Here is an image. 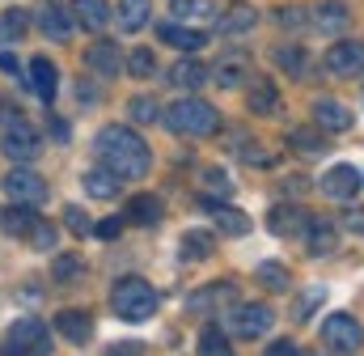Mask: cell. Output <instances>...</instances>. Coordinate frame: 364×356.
<instances>
[{
    "label": "cell",
    "mask_w": 364,
    "mask_h": 356,
    "mask_svg": "<svg viewBox=\"0 0 364 356\" xmlns=\"http://www.w3.org/2000/svg\"><path fill=\"white\" fill-rule=\"evenodd\" d=\"M93 153H97V162L106 166V170H114L119 178H144L149 174V166H153V153H149V145L132 132V127H102L97 136H93Z\"/></svg>",
    "instance_id": "1"
},
{
    "label": "cell",
    "mask_w": 364,
    "mask_h": 356,
    "mask_svg": "<svg viewBox=\"0 0 364 356\" xmlns=\"http://www.w3.org/2000/svg\"><path fill=\"white\" fill-rule=\"evenodd\" d=\"M157 288L144 280V276H123V280H114V288H110V310L123 318V323H144V318H153L157 314Z\"/></svg>",
    "instance_id": "2"
},
{
    "label": "cell",
    "mask_w": 364,
    "mask_h": 356,
    "mask_svg": "<svg viewBox=\"0 0 364 356\" xmlns=\"http://www.w3.org/2000/svg\"><path fill=\"white\" fill-rule=\"evenodd\" d=\"M166 127L178 136H212L220 127V115L203 98H178L174 106H166Z\"/></svg>",
    "instance_id": "3"
},
{
    "label": "cell",
    "mask_w": 364,
    "mask_h": 356,
    "mask_svg": "<svg viewBox=\"0 0 364 356\" xmlns=\"http://www.w3.org/2000/svg\"><path fill=\"white\" fill-rule=\"evenodd\" d=\"M43 352H51V331H47L43 318H17L4 331L0 356H43Z\"/></svg>",
    "instance_id": "4"
},
{
    "label": "cell",
    "mask_w": 364,
    "mask_h": 356,
    "mask_svg": "<svg viewBox=\"0 0 364 356\" xmlns=\"http://www.w3.org/2000/svg\"><path fill=\"white\" fill-rule=\"evenodd\" d=\"M272 323H275V314H272V305H263V301H242V305L229 310V331L242 335V340H263L272 331Z\"/></svg>",
    "instance_id": "5"
},
{
    "label": "cell",
    "mask_w": 364,
    "mask_h": 356,
    "mask_svg": "<svg viewBox=\"0 0 364 356\" xmlns=\"http://www.w3.org/2000/svg\"><path fill=\"white\" fill-rule=\"evenodd\" d=\"M0 149H4L13 162H34L43 145H38V132L13 110V115H4V140H0Z\"/></svg>",
    "instance_id": "6"
},
{
    "label": "cell",
    "mask_w": 364,
    "mask_h": 356,
    "mask_svg": "<svg viewBox=\"0 0 364 356\" xmlns=\"http://www.w3.org/2000/svg\"><path fill=\"white\" fill-rule=\"evenodd\" d=\"M322 344L331 348V352H360L364 344V327L352 318V314H331L326 323H322Z\"/></svg>",
    "instance_id": "7"
},
{
    "label": "cell",
    "mask_w": 364,
    "mask_h": 356,
    "mask_svg": "<svg viewBox=\"0 0 364 356\" xmlns=\"http://www.w3.org/2000/svg\"><path fill=\"white\" fill-rule=\"evenodd\" d=\"M360 170L356 166H331L326 174L318 178V191L326 195V199H339V204H352L356 195H360Z\"/></svg>",
    "instance_id": "8"
},
{
    "label": "cell",
    "mask_w": 364,
    "mask_h": 356,
    "mask_svg": "<svg viewBox=\"0 0 364 356\" xmlns=\"http://www.w3.org/2000/svg\"><path fill=\"white\" fill-rule=\"evenodd\" d=\"M208 81L220 89H237L242 81H250V56L246 51H225L216 56V64L208 68Z\"/></svg>",
    "instance_id": "9"
},
{
    "label": "cell",
    "mask_w": 364,
    "mask_h": 356,
    "mask_svg": "<svg viewBox=\"0 0 364 356\" xmlns=\"http://www.w3.org/2000/svg\"><path fill=\"white\" fill-rule=\"evenodd\" d=\"M326 68L335 77H364V43L343 38V43L326 47Z\"/></svg>",
    "instance_id": "10"
},
{
    "label": "cell",
    "mask_w": 364,
    "mask_h": 356,
    "mask_svg": "<svg viewBox=\"0 0 364 356\" xmlns=\"http://www.w3.org/2000/svg\"><path fill=\"white\" fill-rule=\"evenodd\" d=\"M4 191H9V199H13V204H30V208L47 199V182L34 174V170H26V166H21V170H9Z\"/></svg>",
    "instance_id": "11"
},
{
    "label": "cell",
    "mask_w": 364,
    "mask_h": 356,
    "mask_svg": "<svg viewBox=\"0 0 364 356\" xmlns=\"http://www.w3.org/2000/svg\"><path fill=\"white\" fill-rule=\"evenodd\" d=\"M34 225H38V216H34L30 204H13V199H9V204L0 208V229H4L9 238H30Z\"/></svg>",
    "instance_id": "12"
},
{
    "label": "cell",
    "mask_w": 364,
    "mask_h": 356,
    "mask_svg": "<svg viewBox=\"0 0 364 356\" xmlns=\"http://www.w3.org/2000/svg\"><path fill=\"white\" fill-rule=\"evenodd\" d=\"M55 331H60L68 344H77V348H81V344L93 335L90 310H60V314H55Z\"/></svg>",
    "instance_id": "13"
},
{
    "label": "cell",
    "mask_w": 364,
    "mask_h": 356,
    "mask_svg": "<svg viewBox=\"0 0 364 356\" xmlns=\"http://www.w3.org/2000/svg\"><path fill=\"white\" fill-rule=\"evenodd\" d=\"M314 123L322 132H348L352 127V110L343 102H335V98H318L314 102Z\"/></svg>",
    "instance_id": "14"
},
{
    "label": "cell",
    "mask_w": 364,
    "mask_h": 356,
    "mask_svg": "<svg viewBox=\"0 0 364 356\" xmlns=\"http://www.w3.org/2000/svg\"><path fill=\"white\" fill-rule=\"evenodd\" d=\"M305 246H309V255H335V251H339V229H335L331 221H322V216H309V225H305Z\"/></svg>",
    "instance_id": "15"
},
{
    "label": "cell",
    "mask_w": 364,
    "mask_h": 356,
    "mask_svg": "<svg viewBox=\"0 0 364 356\" xmlns=\"http://www.w3.org/2000/svg\"><path fill=\"white\" fill-rule=\"evenodd\" d=\"M267 225H272L275 238H292V234H305L309 216H305L296 204H275L272 212H267Z\"/></svg>",
    "instance_id": "16"
},
{
    "label": "cell",
    "mask_w": 364,
    "mask_h": 356,
    "mask_svg": "<svg viewBox=\"0 0 364 356\" xmlns=\"http://www.w3.org/2000/svg\"><path fill=\"white\" fill-rule=\"evenodd\" d=\"M348 4L343 0H322L318 9H314V17H309V26L318 30V34H339L343 26H348Z\"/></svg>",
    "instance_id": "17"
},
{
    "label": "cell",
    "mask_w": 364,
    "mask_h": 356,
    "mask_svg": "<svg viewBox=\"0 0 364 356\" xmlns=\"http://www.w3.org/2000/svg\"><path fill=\"white\" fill-rule=\"evenodd\" d=\"M203 208L212 212V221H216L220 234H229V238L250 234V216H246V212H237V208H229V204H216V199H203Z\"/></svg>",
    "instance_id": "18"
},
{
    "label": "cell",
    "mask_w": 364,
    "mask_h": 356,
    "mask_svg": "<svg viewBox=\"0 0 364 356\" xmlns=\"http://www.w3.org/2000/svg\"><path fill=\"white\" fill-rule=\"evenodd\" d=\"M38 26H43V34H47V38L64 43V38L73 34V13H68V9H60L55 0H47V4L38 9Z\"/></svg>",
    "instance_id": "19"
},
{
    "label": "cell",
    "mask_w": 364,
    "mask_h": 356,
    "mask_svg": "<svg viewBox=\"0 0 364 356\" xmlns=\"http://www.w3.org/2000/svg\"><path fill=\"white\" fill-rule=\"evenodd\" d=\"M30 89H34L43 102L55 98V89H60V73H55V64H51L47 56H34V60H30Z\"/></svg>",
    "instance_id": "20"
},
{
    "label": "cell",
    "mask_w": 364,
    "mask_h": 356,
    "mask_svg": "<svg viewBox=\"0 0 364 356\" xmlns=\"http://www.w3.org/2000/svg\"><path fill=\"white\" fill-rule=\"evenodd\" d=\"M149 13H153V0H119L114 21H119V30H123V34H136V30H144V26H149Z\"/></svg>",
    "instance_id": "21"
},
{
    "label": "cell",
    "mask_w": 364,
    "mask_h": 356,
    "mask_svg": "<svg viewBox=\"0 0 364 356\" xmlns=\"http://www.w3.org/2000/svg\"><path fill=\"white\" fill-rule=\"evenodd\" d=\"M110 17H114V13H110V4H106V0H73V21H81L85 30H93V34H97V30H106V26H110Z\"/></svg>",
    "instance_id": "22"
},
{
    "label": "cell",
    "mask_w": 364,
    "mask_h": 356,
    "mask_svg": "<svg viewBox=\"0 0 364 356\" xmlns=\"http://www.w3.org/2000/svg\"><path fill=\"white\" fill-rule=\"evenodd\" d=\"M85 64H90V68L97 73V77H106V81H110V77H114V73L123 68V60H119L114 43H106V38H97V43H93L90 51H85Z\"/></svg>",
    "instance_id": "23"
},
{
    "label": "cell",
    "mask_w": 364,
    "mask_h": 356,
    "mask_svg": "<svg viewBox=\"0 0 364 356\" xmlns=\"http://www.w3.org/2000/svg\"><path fill=\"white\" fill-rule=\"evenodd\" d=\"M119 187H123V178L114 174V170H106L102 162L85 174V191H90L93 199H114V195H119Z\"/></svg>",
    "instance_id": "24"
},
{
    "label": "cell",
    "mask_w": 364,
    "mask_h": 356,
    "mask_svg": "<svg viewBox=\"0 0 364 356\" xmlns=\"http://www.w3.org/2000/svg\"><path fill=\"white\" fill-rule=\"evenodd\" d=\"M216 251V238L208 234V229H186L178 242V255L182 259H191V263H199V259H208Z\"/></svg>",
    "instance_id": "25"
},
{
    "label": "cell",
    "mask_w": 364,
    "mask_h": 356,
    "mask_svg": "<svg viewBox=\"0 0 364 356\" xmlns=\"http://www.w3.org/2000/svg\"><path fill=\"white\" fill-rule=\"evenodd\" d=\"M255 21H259V13H255L250 4H233V9H225V13L216 17L220 34H246V30H255Z\"/></svg>",
    "instance_id": "26"
},
{
    "label": "cell",
    "mask_w": 364,
    "mask_h": 356,
    "mask_svg": "<svg viewBox=\"0 0 364 356\" xmlns=\"http://www.w3.org/2000/svg\"><path fill=\"white\" fill-rule=\"evenodd\" d=\"M161 43H170L178 51H199L208 43V30H195V26H161Z\"/></svg>",
    "instance_id": "27"
},
{
    "label": "cell",
    "mask_w": 364,
    "mask_h": 356,
    "mask_svg": "<svg viewBox=\"0 0 364 356\" xmlns=\"http://www.w3.org/2000/svg\"><path fill=\"white\" fill-rule=\"evenodd\" d=\"M275 102H279V89H275V81H250V89H246V106H250V115H272Z\"/></svg>",
    "instance_id": "28"
},
{
    "label": "cell",
    "mask_w": 364,
    "mask_h": 356,
    "mask_svg": "<svg viewBox=\"0 0 364 356\" xmlns=\"http://www.w3.org/2000/svg\"><path fill=\"white\" fill-rule=\"evenodd\" d=\"M170 81L178 89H199V85H212L208 81V68L199 64V60H178L174 68H170Z\"/></svg>",
    "instance_id": "29"
},
{
    "label": "cell",
    "mask_w": 364,
    "mask_h": 356,
    "mask_svg": "<svg viewBox=\"0 0 364 356\" xmlns=\"http://www.w3.org/2000/svg\"><path fill=\"white\" fill-rule=\"evenodd\" d=\"M127 221H132V225H157V221H161V199H157V195H136V199H127Z\"/></svg>",
    "instance_id": "30"
},
{
    "label": "cell",
    "mask_w": 364,
    "mask_h": 356,
    "mask_svg": "<svg viewBox=\"0 0 364 356\" xmlns=\"http://www.w3.org/2000/svg\"><path fill=\"white\" fill-rule=\"evenodd\" d=\"M225 301H233V284L229 280H220V284H212V288H203V293H191L186 297V310H208V305H225Z\"/></svg>",
    "instance_id": "31"
},
{
    "label": "cell",
    "mask_w": 364,
    "mask_h": 356,
    "mask_svg": "<svg viewBox=\"0 0 364 356\" xmlns=\"http://www.w3.org/2000/svg\"><path fill=\"white\" fill-rule=\"evenodd\" d=\"M199 356H233L229 335H225L220 327H203V331H199Z\"/></svg>",
    "instance_id": "32"
},
{
    "label": "cell",
    "mask_w": 364,
    "mask_h": 356,
    "mask_svg": "<svg viewBox=\"0 0 364 356\" xmlns=\"http://www.w3.org/2000/svg\"><path fill=\"white\" fill-rule=\"evenodd\" d=\"M275 64H279L288 77H301L309 60H305V47H275Z\"/></svg>",
    "instance_id": "33"
},
{
    "label": "cell",
    "mask_w": 364,
    "mask_h": 356,
    "mask_svg": "<svg viewBox=\"0 0 364 356\" xmlns=\"http://www.w3.org/2000/svg\"><path fill=\"white\" fill-rule=\"evenodd\" d=\"M127 115H132L136 123H157V119H161V106H157L153 98H144V93H136V98L127 102Z\"/></svg>",
    "instance_id": "34"
},
{
    "label": "cell",
    "mask_w": 364,
    "mask_h": 356,
    "mask_svg": "<svg viewBox=\"0 0 364 356\" xmlns=\"http://www.w3.org/2000/svg\"><path fill=\"white\" fill-rule=\"evenodd\" d=\"M127 68H132V77L149 81V77H153V68H157V60H153V51H149V47H136V51L127 56Z\"/></svg>",
    "instance_id": "35"
},
{
    "label": "cell",
    "mask_w": 364,
    "mask_h": 356,
    "mask_svg": "<svg viewBox=\"0 0 364 356\" xmlns=\"http://www.w3.org/2000/svg\"><path fill=\"white\" fill-rule=\"evenodd\" d=\"M288 145L301 149V153H326V145H322V136H318L314 127H296V132L288 136Z\"/></svg>",
    "instance_id": "36"
},
{
    "label": "cell",
    "mask_w": 364,
    "mask_h": 356,
    "mask_svg": "<svg viewBox=\"0 0 364 356\" xmlns=\"http://www.w3.org/2000/svg\"><path fill=\"white\" fill-rule=\"evenodd\" d=\"M259 280H263L267 288H275V293H284V288L292 284V276H288V267L284 263H263L259 267Z\"/></svg>",
    "instance_id": "37"
},
{
    "label": "cell",
    "mask_w": 364,
    "mask_h": 356,
    "mask_svg": "<svg viewBox=\"0 0 364 356\" xmlns=\"http://www.w3.org/2000/svg\"><path fill=\"white\" fill-rule=\"evenodd\" d=\"M174 13L178 17H208V21H216L212 0H174Z\"/></svg>",
    "instance_id": "38"
},
{
    "label": "cell",
    "mask_w": 364,
    "mask_h": 356,
    "mask_svg": "<svg viewBox=\"0 0 364 356\" xmlns=\"http://www.w3.org/2000/svg\"><path fill=\"white\" fill-rule=\"evenodd\" d=\"M55 238H60V234H55V229H51V225L38 216V225H34V234H30L26 242H30L34 251H55Z\"/></svg>",
    "instance_id": "39"
},
{
    "label": "cell",
    "mask_w": 364,
    "mask_h": 356,
    "mask_svg": "<svg viewBox=\"0 0 364 356\" xmlns=\"http://www.w3.org/2000/svg\"><path fill=\"white\" fill-rule=\"evenodd\" d=\"M64 225H68L73 234H90V229H93V221L77 208V204H68V208H64Z\"/></svg>",
    "instance_id": "40"
},
{
    "label": "cell",
    "mask_w": 364,
    "mask_h": 356,
    "mask_svg": "<svg viewBox=\"0 0 364 356\" xmlns=\"http://www.w3.org/2000/svg\"><path fill=\"white\" fill-rule=\"evenodd\" d=\"M77 271H81V255H60V259H55V280H60V284L73 280Z\"/></svg>",
    "instance_id": "41"
},
{
    "label": "cell",
    "mask_w": 364,
    "mask_h": 356,
    "mask_svg": "<svg viewBox=\"0 0 364 356\" xmlns=\"http://www.w3.org/2000/svg\"><path fill=\"white\" fill-rule=\"evenodd\" d=\"M4 34H26V13L21 9H9L4 13Z\"/></svg>",
    "instance_id": "42"
},
{
    "label": "cell",
    "mask_w": 364,
    "mask_h": 356,
    "mask_svg": "<svg viewBox=\"0 0 364 356\" xmlns=\"http://www.w3.org/2000/svg\"><path fill=\"white\" fill-rule=\"evenodd\" d=\"M203 182H208V187H216L220 195H229V191H233V182H229V174H225V170H208V174H203Z\"/></svg>",
    "instance_id": "43"
},
{
    "label": "cell",
    "mask_w": 364,
    "mask_h": 356,
    "mask_svg": "<svg viewBox=\"0 0 364 356\" xmlns=\"http://www.w3.org/2000/svg\"><path fill=\"white\" fill-rule=\"evenodd\" d=\"M322 301V288H309L305 297H301V305H296V318H309V310Z\"/></svg>",
    "instance_id": "44"
},
{
    "label": "cell",
    "mask_w": 364,
    "mask_h": 356,
    "mask_svg": "<svg viewBox=\"0 0 364 356\" xmlns=\"http://www.w3.org/2000/svg\"><path fill=\"white\" fill-rule=\"evenodd\" d=\"M267 356H301V348L292 340H275L272 348H267Z\"/></svg>",
    "instance_id": "45"
},
{
    "label": "cell",
    "mask_w": 364,
    "mask_h": 356,
    "mask_svg": "<svg viewBox=\"0 0 364 356\" xmlns=\"http://www.w3.org/2000/svg\"><path fill=\"white\" fill-rule=\"evenodd\" d=\"M343 225H348V229H360V234H364V208H348V212H343Z\"/></svg>",
    "instance_id": "46"
},
{
    "label": "cell",
    "mask_w": 364,
    "mask_h": 356,
    "mask_svg": "<svg viewBox=\"0 0 364 356\" xmlns=\"http://www.w3.org/2000/svg\"><path fill=\"white\" fill-rule=\"evenodd\" d=\"M279 26H305L301 9H279Z\"/></svg>",
    "instance_id": "47"
},
{
    "label": "cell",
    "mask_w": 364,
    "mask_h": 356,
    "mask_svg": "<svg viewBox=\"0 0 364 356\" xmlns=\"http://www.w3.org/2000/svg\"><path fill=\"white\" fill-rule=\"evenodd\" d=\"M123 234V221H102L97 225V238H119Z\"/></svg>",
    "instance_id": "48"
},
{
    "label": "cell",
    "mask_w": 364,
    "mask_h": 356,
    "mask_svg": "<svg viewBox=\"0 0 364 356\" xmlns=\"http://www.w3.org/2000/svg\"><path fill=\"white\" fill-rule=\"evenodd\" d=\"M106 356H144V348L140 344H119V348H110Z\"/></svg>",
    "instance_id": "49"
},
{
    "label": "cell",
    "mask_w": 364,
    "mask_h": 356,
    "mask_svg": "<svg viewBox=\"0 0 364 356\" xmlns=\"http://www.w3.org/2000/svg\"><path fill=\"white\" fill-rule=\"evenodd\" d=\"M0 68H4V73H13V77H17V60H13V56H9V51H0Z\"/></svg>",
    "instance_id": "50"
}]
</instances>
